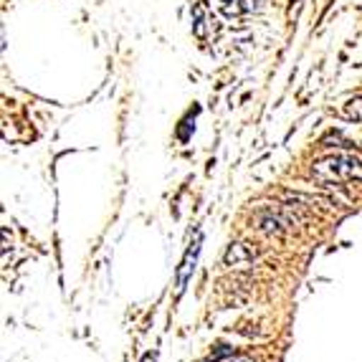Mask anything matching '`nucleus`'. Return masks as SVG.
I'll return each instance as SVG.
<instances>
[{
    "label": "nucleus",
    "mask_w": 362,
    "mask_h": 362,
    "mask_svg": "<svg viewBox=\"0 0 362 362\" xmlns=\"http://www.w3.org/2000/svg\"><path fill=\"white\" fill-rule=\"evenodd\" d=\"M312 173L325 182H362V160L339 152L317 160Z\"/></svg>",
    "instance_id": "f257e3e1"
},
{
    "label": "nucleus",
    "mask_w": 362,
    "mask_h": 362,
    "mask_svg": "<svg viewBox=\"0 0 362 362\" xmlns=\"http://www.w3.org/2000/svg\"><path fill=\"white\" fill-rule=\"evenodd\" d=\"M200 241H203V235H195V241L190 243V248L185 251V256H182L180 261V269H177V291L185 289L187 279L193 276L195 272V261H198V254H200Z\"/></svg>",
    "instance_id": "f03ea898"
},
{
    "label": "nucleus",
    "mask_w": 362,
    "mask_h": 362,
    "mask_svg": "<svg viewBox=\"0 0 362 362\" xmlns=\"http://www.w3.org/2000/svg\"><path fill=\"white\" fill-rule=\"evenodd\" d=\"M254 251L251 248H246V243H233V246L228 248V254H226V264H246V261H254Z\"/></svg>",
    "instance_id": "7ed1b4c3"
},
{
    "label": "nucleus",
    "mask_w": 362,
    "mask_h": 362,
    "mask_svg": "<svg viewBox=\"0 0 362 362\" xmlns=\"http://www.w3.org/2000/svg\"><path fill=\"white\" fill-rule=\"evenodd\" d=\"M344 115L350 117V119L362 122V97L350 99V102H347V107H344Z\"/></svg>",
    "instance_id": "20e7f679"
},
{
    "label": "nucleus",
    "mask_w": 362,
    "mask_h": 362,
    "mask_svg": "<svg viewBox=\"0 0 362 362\" xmlns=\"http://www.w3.org/2000/svg\"><path fill=\"white\" fill-rule=\"evenodd\" d=\"M139 362H157V352H145Z\"/></svg>",
    "instance_id": "39448f33"
},
{
    "label": "nucleus",
    "mask_w": 362,
    "mask_h": 362,
    "mask_svg": "<svg viewBox=\"0 0 362 362\" xmlns=\"http://www.w3.org/2000/svg\"><path fill=\"white\" fill-rule=\"evenodd\" d=\"M228 362H251V360H246V357H233V360H228Z\"/></svg>",
    "instance_id": "423d86ee"
}]
</instances>
